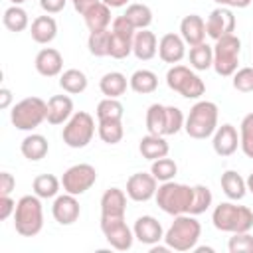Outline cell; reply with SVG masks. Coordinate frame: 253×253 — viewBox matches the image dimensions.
I'll return each instance as SVG.
<instances>
[{
  "instance_id": "cell-1",
  "label": "cell",
  "mask_w": 253,
  "mask_h": 253,
  "mask_svg": "<svg viewBox=\"0 0 253 253\" xmlns=\"http://www.w3.org/2000/svg\"><path fill=\"white\" fill-rule=\"evenodd\" d=\"M202 235V225L192 213L174 215L172 225L164 233V243L174 251H192Z\"/></svg>"
},
{
  "instance_id": "cell-2",
  "label": "cell",
  "mask_w": 253,
  "mask_h": 253,
  "mask_svg": "<svg viewBox=\"0 0 253 253\" xmlns=\"http://www.w3.org/2000/svg\"><path fill=\"white\" fill-rule=\"evenodd\" d=\"M213 227L225 233H241L253 229V211L247 206H237L233 202H221L211 213Z\"/></svg>"
},
{
  "instance_id": "cell-3",
  "label": "cell",
  "mask_w": 253,
  "mask_h": 253,
  "mask_svg": "<svg viewBox=\"0 0 253 253\" xmlns=\"http://www.w3.org/2000/svg\"><path fill=\"white\" fill-rule=\"evenodd\" d=\"M156 204L158 208L168 215H180L190 213V206L194 200V186L178 184L174 180L162 182L156 190Z\"/></svg>"
},
{
  "instance_id": "cell-4",
  "label": "cell",
  "mask_w": 253,
  "mask_h": 253,
  "mask_svg": "<svg viewBox=\"0 0 253 253\" xmlns=\"http://www.w3.org/2000/svg\"><path fill=\"white\" fill-rule=\"evenodd\" d=\"M217 115H219V109L213 101H198L190 109V115L186 117L184 130L188 132V136L204 140V138H208L215 132Z\"/></svg>"
},
{
  "instance_id": "cell-5",
  "label": "cell",
  "mask_w": 253,
  "mask_h": 253,
  "mask_svg": "<svg viewBox=\"0 0 253 253\" xmlns=\"http://www.w3.org/2000/svg\"><path fill=\"white\" fill-rule=\"evenodd\" d=\"M42 198L34 196H22L16 204L14 211V227L22 237H34L43 227V208Z\"/></svg>"
},
{
  "instance_id": "cell-6",
  "label": "cell",
  "mask_w": 253,
  "mask_h": 253,
  "mask_svg": "<svg viewBox=\"0 0 253 253\" xmlns=\"http://www.w3.org/2000/svg\"><path fill=\"white\" fill-rule=\"evenodd\" d=\"M47 117V103L40 97H26L10 111V121L18 130H34Z\"/></svg>"
},
{
  "instance_id": "cell-7",
  "label": "cell",
  "mask_w": 253,
  "mask_h": 253,
  "mask_svg": "<svg viewBox=\"0 0 253 253\" xmlns=\"http://www.w3.org/2000/svg\"><path fill=\"white\" fill-rule=\"evenodd\" d=\"M239 53H241V40L231 34L225 38L215 40L213 45V69L221 77H231L237 71L239 65Z\"/></svg>"
},
{
  "instance_id": "cell-8",
  "label": "cell",
  "mask_w": 253,
  "mask_h": 253,
  "mask_svg": "<svg viewBox=\"0 0 253 253\" xmlns=\"http://www.w3.org/2000/svg\"><path fill=\"white\" fill-rule=\"evenodd\" d=\"M93 134H95V119L85 111L73 113L61 130V138L69 148H85L91 142Z\"/></svg>"
},
{
  "instance_id": "cell-9",
  "label": "cell",
  "mask_w": 253,
  "mask_h": 253,
  "mask_svg": "<svg viewBox=\"0 0 253 253\" xmlns=\"http://www.w3.org/2000/svg\"><path fill=\"white\" fill-rule=\"evenodd\" d=\"M166 85L186 99H200L206 91L204 81L186 65H172L166 71Z\"/></svg>"
},
{
  "instance_id": "cell-10",
  "label": "cell",
  "mask_w": 253,
  "mask_h": 253,
  "mask_svg": "<svg viewBox=\"0 0 253 253\" xmlns=\"http://www.w3.org/2000/svg\"><path fill=\"white\" fill-rule=\"evenodd\" d=\"M136 30L125 16H117L111 24V38H109V55L113 59H125L132 53V40Z\"/></svg>"
},
{
  "instance_id": "cell-11",
  "label": "cell",
  "mask_w": 253,
  "mask_h": 253,
  "mask_svg": "<svg viewBox=\"0 0 253 253\" xmlns=\"http://www.w3.org/2000/svg\"><path fill=\"white\" fill-rule=\"evenodd\" d=\"M95 182H97V170H95V166L85 164V162L69 166V168L63 172V176H61L63 192L73 194V196L85 194L87 190L93 188Z\"/></svg>"
},
{
  "instance_id": "cell-12",
  "label": "cell",
  "mask_w": 253,
  "mask_h": 253,
  "mask_svg": "<svg viewBox=\"0 0 253 253\" xmlns=\"http://www.w3.org/2000/svg\"><path fill=\"white\" fill-rule=\"evenodd\" d=\"M101 231L113 249L128 251L132 247L134 231L126 225L125 217H101Z\"/></svg>"
},
{
  "instance_id": "cell-13",
  "label": "cell",
  "mask_w": 253,
  "mask_h": 253,
  "mask_svg": "<svg viewBox=\"0 0 253 253\" xmlns=\"http://www.w3.org/2000/svg\"><path fill=\"white\" fill-rule=\"evenodd\" d=\"M235 32V16L231 12V8L225 6H217L215 10L210 12L208 20H206V34L215 42L219 38L231 36Z\"/></svg>"
},
{
  "instance_id": "cell-14",
  "label": "cell",
  "mask_w": 253,
  "mask_h": 253,
  "mask_svg": "<svg viewBox=\"0 0 253 253\" xmlns=\"http://www.w3.org/2000/svg\"><path fill=\"white\" fill-rule=\"evenodd\" d=\"M158 180L152 176V172H136L126 180V196L132 202H148L156 196Z\"/></svg>"
},
{
  "instance_id": "cell-15",
  "label": "cell",
  "mask_w": 253,
  "mask_h": 253,
  "mask_svg": "<svg viewBox=\"0 0 253 253\" xmlns=\"http://www.w3.org/2000/svg\"><path fill=\"white\" fill-rule=\"evenodd\" d=\"M81 208L77 202V196L73 194H63V196H55L53 206H51V215L59 225H71L79 219Z\"/></svg>"
},
{
  "instance_id": "cell-16",
  "label": "cell",
  "mask_w": 253,
  "mask_h": 253,
  "mask_svg": "<svg viewBox=\"0 0 253 253\" xmlns=\"http://www.w3.org/2000/svg\"><path fill=\"white\" fill-rule=\"evenodd\" d=\"M134 239L140 241L142 245H156L160 239H164V229H162V223L152 217V215H140L136 221H134Z\"/></svg>"
},
{
  "instance_id": "cell-17",
  "label": "cell",
  "mask_w": 253,
  "mask_h": 253,
  "mask_svg": "<svg viewBox=\"0 0 253 253\" xmlns=\"http://www.w3.org/2000/svg\"><path fill=\"white\" fill-rule=\"evenodd\" d=\"M158 55L164 63H180L186 55V42L178 34H164L158 42Z\"/></svg>"
},
{
  "instance_id": "cell-18",
  "label": "cell",
  "mask_w": 253,
  "mask_h": 253,
  "mask_svg": "<svg viewBox=\"0 0 253 253\" xmlns=\"http://www.w3.org/2000/svg\"><path fill=\"white\" fill-rule=\"evenodd\" d=\"M211 146H213V152H215L217 156H231V154L237 150V146H239L237 128H235L233 125H229V123L217 126L215 132H213V142H211Z\"/></svg>"
},
{
  "instance_id": "cell-19",
  "label": "cell",
  "mask_w": 253,
  "mask_h": 253,
  "mask_svg": "<svg viewBox=\"0 0 253 253\" xmlns=\"http://www.w3.org/2000/svg\"><path fill=\"white\" fill-rule=\"evenodd\" d=\"M126 192L121 188H109L101 196V217H125Z\"/></svg>"
},
{
  "instance_id": "cell-20",
  "label": "cell",
  "mask_w": 253,
  "mask_h": 253,
  "mask_svg": "<svg viewBox=\"0 0 253 253\" xmlns=\"http://www.w3.org/2000/svg\"><path fill=\"white\" fill-rule=\"evenodd\" d=\"M34 65H36V71L40 75H43V77H55L63 69V57H61V53L57 49L43 47V49L38 51Z\"/></svg>"
},
{
  "instance_id": "cell-21",
  "label": "cell",
  "mask_w": 253,
  "mask_h": 253,
  "mask_svg": "<svg viewBox=\"0 0 253 253\" xmlns=\"http://www.w3.org/2000/svg\"><path fill=\"white\" fill-rule=\"evenodd\" d=\"M180 36L182 40L192 47V45H198L206 40V22L202 16L198 14H190V16H184L182 22H180Z\"/></svg>"
},
{
  "instance_id": "cell-22",
  "label": "cell",
  "mask_w": 253,
  "mask_h": 253,
  "mask_svg": "<svg viewBox=\"0 0 253 253\" xmlns=\"http://www.w3.org/2000/svg\"><path fill=\"white\" fill-rule=\"evenodd\" d=\"M73 115V101L67 95H53L47 101V117L45 121L49 125H63Z\"/></svg>"
},
{
  "instance_id": "cell-23",
  "label": "cell",
  "mask_w": 253,
  "mask_h": 253,
  "mask_svg": "<svg viewBox=\"0 0 253 253\" xmlns=\"http://www.w3.org/2000/svg\"><path fill=\"white\" fill-rule=\"evenodd\" d=\"M132 53L140 61H148L158 53V40L154 32L146 30H136L134 40H132Z\"/></svg>"
},
{
  "instance_id": "cell-24",
  "label": "cell",
  "mask_w": 253,
  "mask_h": 253,
  "mask_svg": "<svg viewBox=\"0 0 253 253\" xmlns=\"http://www.w3.org/2000/svg\"><path fill=\"white\" fill-rule=\"evenodd\" d=\"M30 34H32V40L36 43L45 45V43L55 40V36H57V22L51 16H47V14L45 16H38V18H34V22L30 26Z\"/></svg>"
},
{
  "instance_id": "cell-25",
  "label": "cell",
  "mask_w": 253,
  "mask_h": 253,
  "mask_svg": "<svg viewBox=\"0 0 253 253\" xmlns=\"http://www.w3.org/2000/svg\"><path fill=\"white\" fill-rule=\"evenodd\" d=\"M138 150H140L142 158H146V160L152 162V160H158V158L168 156L170 146H168V142H166L164 136H158V134H146V136L140 138V142H138Z\"/></svg>"
},
{
  "instance_id": "cell-26",
  "label": "cell",
  "mask_w": 253,
  "mask_h": 253,
  "mask_svg": "<svg viewBox=\"0 0 253 253\" xmlns=\"http://www.w3.org/2000/svg\"><path fill=\"white\" fill-rule=\"evenodd\" d=\"M83 20H85L89 32L109 30V24H113L111 22V6H107L105 2H97L83 14Z\"/></svg>"
},
{
  "instance_id": "cell-27",
  "label": "cell",
  "mask_w": 253,
  "mask_h": 253,
  "mask_svg": "<svg viewBox=\"0 0 253 253\" xmlns=\"http://www.w3.org/2000/svg\"><path fill=\"white\" fill-rule=\"evenodd\" d=\"M20 150H22L24 158H28V160H32V162H38V160H42V158L47 154L49 144H47V138H45L43 134L32 132V134H28V136L22 140Z\"/></svg>"
},
{
  "instance_id": "cell-28",
  "label": "cell",
  "mask_w": 253,
  "mask_h": 253,
  "mask_svg": "<svg viewBox=\"0 0 253 253\" xmlns=\"http://www.w3.org/2000/svg\"><path fill=\"white\" fill-rule=\"evenodd\" d=\"M219 184H221L223 194H225L229 200H233V202L243 200L245 194H247V182H245L235 170H225V172L221 174Z\"/></svg>"
},
{
  "instance_id": "cell-29",
  "label": "cell",
  "mask_w": 253,
  "mask_h": 253,
  "mask_svg": "<svg viewBox=\"0 0 253 253\" xmlns=\"http://www.w3.org/2000/svg\"><path fill=\"white\" fill-rule=\"evenodd\" d=\"M126 85H128V81H126V77L121 71H109L99 81L101 93L105 97H111V99H119L121 95H125Z\"/></svg>"
},
{
  "instance_id": "cell-30",
  "label": "cell",
  "mask_w": 253,
  "mask_h": 253,
  "mask_svg": "<svg viewBox=\"0 0 253 253\" xmlns=\"http://www.w3.org/2000/svg\"><path fill=\"white\" fill-rule=\"evenodd\" d=\"M128 85L134 93L138 95H148V93H154L156 87H158V77L154 71L150 69H136L130 79H128Z\"/></svg>"
},
{
  "instance_id": "cell-31",
  "label": "cell",
  "mask_w": 253,
  "mask_h": 253,
  "mask_svg": "<svg viewBox=\"0 0 253 253\" xmlns=\"http://www.w3.org/2000/svg\"><path fill=\"white\" fill-rule=\"evenodd\" d=\"M59 87L69 95H79L87 89V75L81 69H65L59 75Z\"/></svg>"
},
{
  "instance_id": "cell-32",
  "label": "cell",
  "mask_w": 253,
  "mask_h": 253,
  "mask_svg": "<svg viewBox=\"0 0 253 253\" xmlns=\"http://www.w3.org/2000/svg\"><path fill=\"white\" fill-rule=\"evenodd\" d=\"M146 130L148 134L166 136V105L152 103L146 111Z\"/></svg>"
},
{
  "instance_id": "cell-33",
  "label": "cell",
  "mask_w": 253,
  "mask_h": 253,
  "mask_svg": "<svg viewBox=\"0 0 253 253\" xmlns=\"http://www.w3.org/2000/svg\"><path fill=\"white\" fill-rule=\"evenodd\" d=\"M2 22H4L6 30H10V32H14V34H20V32H24V30L30 26L28 12H26L22 6H18V4H12L10 8L4 10Z\"/></svg>"
},
{
  "instance_id": "cell-34",
  "label": "cell",
  "mask_w": 253,
  "mask_h": 253,
  "mask_svg": "<svg viewBox=\"0 0 253 253\" xmlns=\"http://www.w3.org/2000/svg\"><path fill=\"white\" fill-rule=\"evenodd\" d=\"M34 194L42 200H49V198H55L59 188H61V180L55 178L53 174H40L34 178Z\"/></svg>"
},
{
  "instance_id": "cell-35",
  "label": "cell",
  "mask_w": 253,
  "mask_h": 253,
  "mask_svg": "<svg viewBox=\"0 0 253 253\" xmlns=\"http://www.w3.org/2000/svg\"><path fill=\"white\" fill-rule=\"evenodd\" d=\"M123 16L132 24L134 30H146L152 24V10L146 4H138V2L128 4Z\"/></svg>"
},
{
  "instance_id": "cell-36",
  "label": "cell",
  "mask_w": 253,
  "mask_h": 253,
  "mask_svg": "<svg viewBox=\"0 0 253 253\" xmlns=\"http://www.w3.org/2000/svg\"><path fill=\"white\" fill-rule=\"evenodd\" d=\"M190 65L196 71H206L213 65V45H208L206 42L190 47Z\"/></svg>"
},
{
  "instance_id": "cell-37",
  "label": "cell",
  "mask_w": 253,
  "mask_h": 253,
  "mask_svg": "<svg viewBox=\"0 0 253 253\" xmlns=\"http://www.w3.org/2000/svg\"><path fill=\"white\" fill-rule=\"evenodd\" d=\"M123 115H125V107L119 99L105 97L97 105V119L99 121H123Z\"/></svg>"
},
{
  "instance_id": "cell-38",
  "label": "cell",
  "mask_w": 253,
  "mask_h": 253,
  "mask_svg": "<svg viewBox=\"0 0 253 253\" xmlns=\"http://www.w3.org/2000/svg\"><path fill=\"white\" fill-rule=\"evenodd\" d=\"M97 132H99V136H101L103 142L117 144V142L123 140V134H125L123 121H99Z\"/></svg>"
},
{
  "instance_id": "cell-39",
  "label": "cell",
  "mask_w": 253,
  "mask_h": 253,
  "mask_svg": "<svg viewBox=\"0 0 253 253\" xmlns=\"http://www.w3.org/2000/svg\"><path fill=\"white\" fill-rule=\"evenodd\" d=\"M109 38H111V30H97V32H89V40H87V47L95 57H105L109 55Z\"/></svg>"
},
{
  "instance_id": "cell-40",
  "label": "cell",
  "mask_w": 253,
  "mask_h": 253,
  "mask_svg": "<svg viewBox=\"0 0 253 253\" xmlns=\"http://www.w3.org/2000/svg\"><path fill=\"white\" fill-rule=\"evenodd\" d=\"M150 172L152 176L158 180V182H170L174 180V176L178 174V164L172 160V158H158V160H152V166H150Z\"/></svg>"
},
{
  "instance_id": "cell-41",
  "label": "cell",
  "mask_w": 253,
  "mask_h": 253,
  "mask_svg": "<svg viewBox=\"0 0 253 253\" xmlns=\"http://www.w3.org/2000/svg\"><path fill=\"white\" fill-rule=\"evenodd\" d=\"M211 202H213V196H211L210 188L204 186V184H196L194 186V200H192V206H190V213L192 215L204 213L206 210H210Z\"/></svg>"
},
{
  "instance_id": "cell-42",
  "label": "cell",
  "mask_w": 253,
  "mask_h": 253,
  "mask_svg": "<svg viewBox=\"0 0 253 253\" xmlns=\"http://www.w3.org/2000/svg\"><path fill=\"white\" fill-rule=\"evenodd\" d=\"M239 146L247 158H253V113L245 115L239 125Z\"/></svg>"
},
{
  "instance_id": "cell-43",
  "label": "cell",
  "mask_w": 253,
  "mask_h": 253,
  "mask_svg": "<svg viewBox=\"0 0 253 253\" xmlns=\"http://www.w3.org/2000/svg\"><path fill=\"white\" fill-rule=\"evenodd\" d=\"M227 249L229 253H253V235L249 231L233 233L227 241Z\"/></svg>"
},
{
  "instance_id": "cell-44",
  "label": "cell",
  "mask_w": 253,
  "mask_h": 253,
  "mask_svg": "<svg viewBox=\"0 0 253 253\" xmlns=\"http://www.w3.org/2000/svg\"><path fill=\"white\" fill-rule=\"evenodd\" d=\"M184 123H186L184 113H182L178 107L168 105V107H166V136L180 132V130L184 128Z\"/></svg>"
},
{
  "instance_id": "cell-45",
  "label": "cell",
  "mask_w": 253,
  "mask_h": 253,
  "mask_svg": "<svg viewBox=\"0 0 253 253\" xmlns=\"http://www.w3.org/2000/svg\"><path fill=\"white\" fill-rule=\"evenodd\" d=\"M233 89L239 93H253V67H241L233 75Z\"/></svg>"
},
{
  "instance_id": "cell-46",
  "label": "cell",
  "mask_w": 253,
  "mask_h": 253,
  "mask_svg": "<svg viewBox=\"0 0 253 253\" xmlns=\"http://www.w3.org/2000/svg\"><path fill=\"white\" fill-rule=\"evenodd\" d=\"M16 211V202L10 196H0V219L6 221Z\"/></svg>"
},
{
  "instance_id": "cell-47",
  "label": "cell",
  "mask_w": 253,
  "mask_h": 253,
  "mask_svg": "<svg viewBox=\"0 0 253 253\" xmlns=\"http://www.w3.org/2000/svg\"><path fill=\"white\" fill-rule=\"evenodd\" d=\"M16 188V180L10 172H0V196H10V192Z\"/></svg>"
},
{
  "instance_id": "cell-48",
  "label": "cell",
  "mask_w": 253,
  "mask_h": 253,
  "mask_svg": "<svg viewBox=\"0 0 253 253\" xmlns=\"http://www.w3.org/2000/svg\"><path fill=\"white\" fill-rule=\"evenodd\" d=\"M65 2L67 0H40V6L45 14H57L65 8Z\"/></svg>"
},
{
  "instance_id": "cell-49",
  "label": "cell",
  "mask_w": 253,
  "mask_h": 253,
  "mask_svg": "<svg viewBox=\"0 0 253 253\" xmlns=\"http://www.w3.org/2000/svg\"><path fill=\"white\" fill-rule=\"evenodd\" d=\"M97 2H101V0H71V4H73V8L83 16L91 6H95Z\"/></svg>"
},
{
  "instance_id": "cell-50",
  "label": "cell",
  "mask_w": 253,
  "mask_h": 253,
  "mask_svg": "<svg viewBox=\"0 0 253 253\" xmlns=\"http://www.w3.org/2000/svg\"><path fill=\"white\" fill-rule=\"evenodd\" d=\"M213 2L225 8H247L253 0H213Z\"/></svg>"
},
{
  "instance_id": "cell-51",
  "label": "cell",
  "mask_w": 253,
  "mask_h": 253,
  "mask_svg": "<svg viewBox=\"0 0 253 253\" xmlns=\"http://www.w3.org/2000/svg\"><path fill=\"white\" fill-rule=\"evenodd\" d=\"M12 103V91L8 87H2L0 89V109H8Z\"/></svg>"
},
{
  "instance_id": "cell-52",
  "label": "cell",
  "mask_w": 253,
  "mask_h": 253,
  "mask_svg": "<svg viewBox=\"0 0 253 253\" xmlns=\"http://www.w3.org/2000/svg\"><path fill=\"white\" fill-rule=\"evenodd\" d=\"M101 2H105V4L111 6V8H123V6H126L130 0H101Z\"/></svg>"
},
{
  "instance_id": "cell-53",
  "label": "cell",
  "mask_w": 253,
  "mask_h": 253,
  "mask_svg": "<svg viewBox=\"0 0 253 253\" xmlns=\"http://www.w3.org/2000/svg\"><path fill=\"white\" fill-rule=\"evenodd\" d=\"M245 182H247V190H249V192L253 194V172H251V174L247 176V180H245Z\"/></svg>"
},
{
  "instance_id": "cell-54",
  "label": "cell",
  "mask_w": 253,
  "mask_h": 253,
  "mask_svg": "<svg viewBox=\"0 0 253 253\" xmlns=\"http://www.w3.org/2000/svg\"><path fill=\"white\" fill-rule=\"evenodd\" d=\"M10 2H12V4H18V6H20V4H24V2H28V0H10Z\"/></svg>"
}]
</instances>
